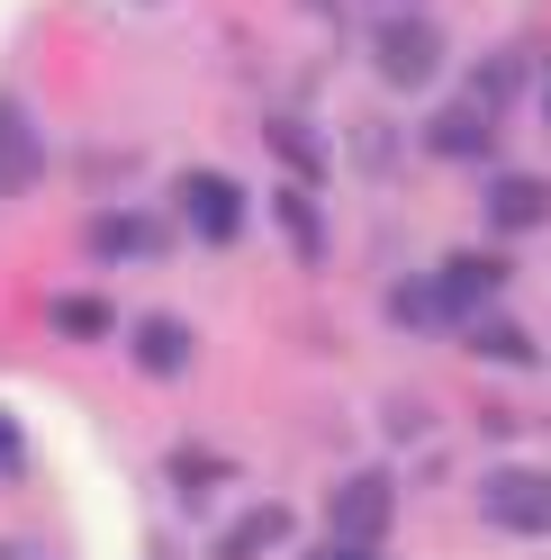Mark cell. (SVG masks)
<instances>
[{
	"label": "cell",
	"instance_id": "1",
	"mask_svg": "<svg viewBox=\"0 0 551 560\" xmlns=\"http://www.w3.org/2000/svg\"><path fill=\"white\" fill-rule=\"evenodd\" d=\"M479 515L497 524V534H551V470L534 462H506L479 479Z\"/></svg>",
	"mask_w": 551,
	"mask_h": 560
},
{
	"label": "cell",
	"instance_id": "2",
	"mask_svg": "<svg viewBox=\"0 0 551 560\" xmlns=\"http://www.w3.org/2000/svg\"><path fill=\"white\" fill-rule=\"evenodd\" d=\"M371 63H380L389 91H425L443 73V37L425 19H380V27H371Z\"/></svg>",
	"mask_w": 551,
	"mask_h": 560
},
{
	"label": "cell",
	"instance_id": "3",
	"mask_svg": "<svg viewBox=\"0 0 551 560\" xmlns=\"http://www.w3.org/2000/svg\"><path fill=\"white\" fill-rule=\"evenodd\" d=\"M389 515H398V498H389V479H380V470L343 479L335 498H326V524H335V542H389Z\"/></svg>",
	"mask_w": 551,
	"mask_h": 560
},
{
	"label": "cell",
	"instance_id": "4",
	"mask_svg": "<svg viewBox=\"0 0 551 560\" xmlns=\"http://www.w3.org/2000/svg\"><path fill=\"white\" fill-rule=\"evenodd\" d=\"M181 218L209 244H235V226H245V190H235L226 172H181Z\"/></svg>",
	"mask_w": 551,
	"mask_h": 560
},
{
	"label": "cell",
	"instance_id": "5",
	"mask_svg": "<svg viewBox=\"0 0 551 560\" xmlns=\"http://www.w3.org/2000/svg\"><path fill=\"white\" fill-rule=\"evenodd\" d=\"M497 280H506V262H489V254H453V262L434 271L443 317H470V307H489V299H497Z\"/></svg>",
	"mask_w": 551,
	"mask_h": 560
},
{
	"label": "cell",
	"instance_id": "6",
	"mask_svg": "<svg viewBox=\"0 0 551 560\" xmlns=\"http://www.w3.org/2000/svg\"><path fill=\"white\" fill-rule=\"evenodd\" d=\"M91 254L99 262H163V226L154 218H118V208H109V218H91Z\"/></svg>",
	"mask_w": 551,
	"mask_h": 560
},
{
	"label": "cell",
	"instance_id": "7",
	"mask_svg": "<svg viewBox=\"0 0 551 560\" xmlns=\"http://www.w3.org/2000/svg\"><path fill=\"white\" fill-rule=\"evenodd\" d=\"M489 136H497L489 109H479V100H461V109H443V118L425 127V145H434V154H453V163H479V154H489Z\"/></svg>",
	"mask_w": 551,
	"mask_h": 560
},
{
	"label": "cell",
	"instance_id": "8",
	"mask_svg": "<svg viewBox=\"0 0 551 560\" xmlns=\"http://www.w3.org/2000/svg\"><path fill=\"white\" fill-rule=\"evenodd\" d=\"M46 172V145H37V127H27L19 109H0V190H27Z\"/></svg>",
	"mask_w": 551,
	"mask_h": 560
},
{
	"label": "cell",
	"instance_id": "9",
	"mask_svg": "<svg viewBox=\"0 0 551 560\" xmlns=\"http://www.w3.org/2000/svg\"><path fill=\"white\" fill-rule=\"evenodd\" d=\"M136 362H145L154 380L181 371V362H190V326H181V317H145V326H136Z\"/></svg>",
	"mask_w": 551,
	"mask_h": 560
},
{
	"label": "cell",
	"instance_id": "10",
	"mask_svg": "<svg viewBox=\"0 0 551 560\" xmlns=\"http://www.w3.org/2000/svg\"><path fill=\"white\" fill-rule=\"evenodd\" d=\"M489 218H497V226H542V218H551V182H534V172H525V182H497Z\"/></svg>",
	"mask_w": 551,
	"mask_h": 560
},
{
	"label": "cell",
	"instance_id": "11",
	"mask_svg": "<svg viewBox=\"0 0 551 560\" xmlns=\"http://www.w3.org/2000/svg\"><path fill=\"white\" fill-rule=\"evenodd\" d=\"M389 307H398V317L417 326V335H443V326H453V317H443V299H434V280H398Z\"/></svg>",
	"mask_w": 551,
	"mask_h": 560
},
{
	"label": "cell",
	"instance_id": "12",
	"mask_svg": "<svg viewBox=\"0 0 551 560\" xmlns=\"http://www.w3.org/2000/svg\"><path fill=\"white\" fill-rule=\"evenodd\" d=\"M55 326L73 335V343H91V335H109V307H99V299H82V290H73V299H55Z\"/></svg>",
	"mask_w": 551,
	"mask_h": 560
},
{
	"label": "cell",
	"instance_id": "13",
	"mask_svg": "<svg viewBox=\"0 0 551 560\" xmlns=\"http://www.w3.org/2000/svg\"><path fill=\"white\" fill-rule=\"evenodd\" d=\"M281 534H290V515H281V506H262V515L245 524V534H226V551H218V560H254L262 542H281Z\"/></svg>",
	"mask_w": 551,
	"mask_h": 560
},
{
	"label": "cell",
	"instance_id": "14",
	"mask_svg": "<svg viewBox=\"0 0 551 560\" xmlns=\"http://www.w3.org/2000/svg\"><path fill=\"white\" fill-rule=\"evenodd\" d=\"M271 154H281V163H307V172H317V136H307L298 118H271Z\"/></svg>",
	"mask_w": 551,
	"mask_h": 560
},
{
	"label": "cell",
	"instance_id": "15",
	"mask_svg": "<svg viewBox=\"0 0 551 560\" xmlns=\"http://www.w3.org/2000/svg\"><path fill=\"white\" fill-rule=\"evenodd\" d=\"M470 353H489V362H534V343L515 335V326H479V335H470Z\"/></svg>",
	"mask_w": 551,
	"mask_h": 560
},
{
	"label": "cell",
	"instance_id": "16",
	"mask_svg": "<svg viewBox=\"0 0 551 560\" xmlns=\"http://www.w3.org/2000/svg\"><path fill=\"white\" fill-rule=\"evenodd\" d=\"M281 226H290V244H298V254H317V208H307L298 190L281 199Z\"/></svg>",
	"mask_w": 551,
	"mask_h": 560
},
{
	"label": "cell",
	"instance_id": "17",
	"mask_svg": "<svg viewBox=\"0 0 551 560\" xmlns=\"http://www.w3.org/2000/svg\"><path fill=\"white\" fill-rule=\"evenodd\" d=\"M19 470H27V443H19L10 425H0V479H19Z\"/></svg>",
	"mask_w": 551,
	"mask_h": 560
},
{
	"label": "cell",
	"instance_id": "18",
	"mask_svg": "<svg viewBox=\"0 0 551 560\" xmlns=\"http://www.w3.org/2000/svg\"><path fill=\"white\" fill-rule=\"evenodd\" d=\"M317 560H380V542H335V551H317Z\"/></svg>",
	"mask_w": 551,
	"mask_h": 560
}]
</instances>
